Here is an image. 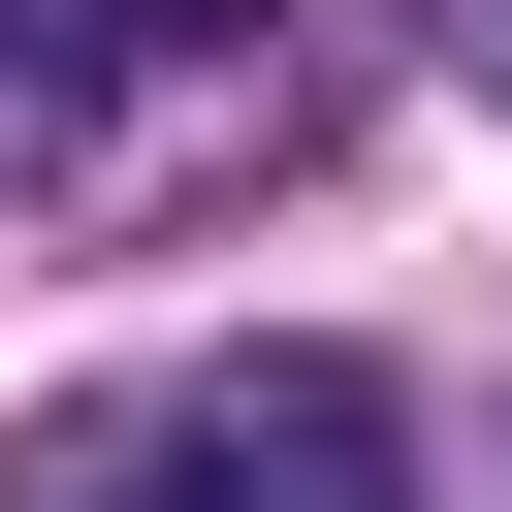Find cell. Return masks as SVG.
<instances>
[{"mask_svg":"<svg viewBox=\"0 0 512 512\" xmlns=\"http://www.w3.org/2000/svg\"><path fill=\"white\" fill-rule=\"evenodd\" d=\"M96 512H416V384L384 352H224L96 448Z\"/></svg>","mask_w":512,"mask_h":512,"instance_id":"obj_1","label":"cell"},{"mask_svg":"<svg viewBox=\"0 0 512 512\" xmlns=\"http://www.w3.org/2000/svg\"><path fill=\"white\" fill-rule=\"evenodd\" d=\"M480 96H512V0H480Z\"/></svg>","mask_w":512,"mask_h":512,"instance_id":"obj_3","label":"cell"},{"mask_svg":"<svg viewBox=\"0 0 512 512\" xmlns=\"http://www.w3.org/2000/svg\"><path fill=\"white\" fill-rule=\"evenodd\" d=\"M128 32H288V0H128Z\"/></svg>","mask_w":512,"mask_h":512,"instance_id":"obj_2","label":"cell"}]
</instances>
